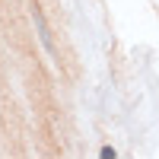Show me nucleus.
Wrapping results in <instances>:
<instances>
[{
    "instance_id": "f257e3e1",
    "label": "nucleus",
    "mask_w": 159,
    "mask_h": 159,
    "mask_svg": "<svg viewBox=\"0 0 159 159\" xmlns=\"http://www.w3.org/2000/svg\"><path fill=\"white\" fill-rule=\"evenodd\" d=\"M32 22H35V29H38V38H42L45 51L54 54V38H51V29H48V22H45V13H42V7H38L35 0H32Z\"/></svg>"
},
{
    "instance_id": "f03ea898",
    "label": "nucleus",
    "mask_w": 159,
    "mask_h": 159,
    "mask_svg": "<svg viewBox=\"0 0 159 159\" xmlns=\"http://www.w3.org/2000/svg\"><path fill=\"white\" fill-rule=\"evenodd\" d=\"M102 159H115V150L111 147H102Z\"/></svg>"
}]
</instances>
